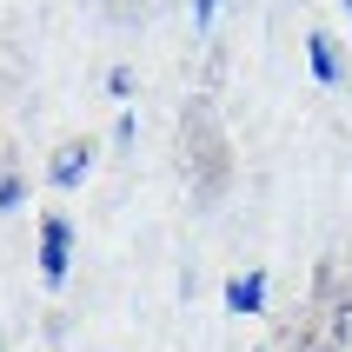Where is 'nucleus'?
<instances>
[{
	"instance_id": "nucleus-1",
	"label": "nucleus",
	"mask_w": 352,
	"mask_h": 352,
	"mask_svg": "<svg viewBox=\"0 0 352 352\" xmlns=\"http://www.w3.org/2000/svg\"><path fill=\"white\" fill-rule=\"evenodd\" d=\"M67 259H74V226H67V219H40V279H47V286H60V279H67Z\"/></svg>"
},
{
	"instance_id": "nucleus-2",
	"label": "nucleus",
	"mask_w": 352,
	"mask_h": 352,
	"mask_svg": "<svg viewBox=\"0 0 352 352\" xmlns=\"http://www.w3.org/2000/svg\"><path fill=\"white\" fill-rule=\"evenodd\" d=\"M266 306V273H246L226 286V313H259Z\"/></svg>"
},
{
	"instance_id": "nucleus-3",
	"label": "nucleus",
	"mask_w": 352,
	"mask_h": 352,
	"mask_svg": "<svg viewBox=\"0 0 352 352\" xmlns=\"http://www.w3.org/2000/svg\"><path fill=\"white\" fill-rule=\"evenodd\" d=\"M87 160H94V153H87L80 140H74V146H60V160H54V186H80V173H87Z\"/></svg>"
},
{
	"instance_id": "nucleus-4",
	"label": "nucleus",
	"mask_w": 352,
	"mask_h": 352,
	"mask_svg": "<svg viewBox=\"0 0 352 352\" xmlns=\"http://www.w3.org/2000/svg\"><path fill=\"white\" fill-rule=\"evenodd\" d=\"M313 74L326 80V87L339 80V54H333V40H319V34H313Z\"/></svg>"
},
{
	"instance_id": "nucleus-5",
	"label": "nucleus",
	"mask_w": 352,
	"mask_h": 352,
	"mask_svg": "<svg viewBox=\"0 0 352 352\" xmlns=\"http://www.w3.org/2000/svg\"><path fill=\"white\" fill-rule=\"evenodd\" d=\"M20 206V179H0V213H14Z\"/></svg>"
},
{
	"instance_id": "nucleus-6",
	"label": "nucleus",
	"mask_w": 352,
	"mask_h": 352,
	"mask_svg": "<svg viewBox=\"0 0 352 352\" xmlns=\"http://www.w3.org/2000/svg\"><path fill=\"white\" fill-rule=\"evenodd\" d=\"M213 14H219V0H199V7H193V20H199V27H206Z\"/></svg>"
}]
</instances>
